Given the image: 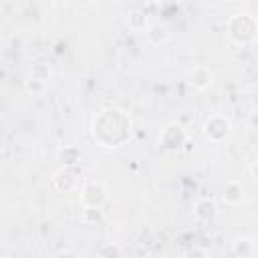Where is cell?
<instances>
[{
  "instance_id": "cell-1",
  "label": "cell",
  "mask_w": 258,
  "mask_h": 258,
  "mask_svg": "<svg viewBox=\"0 0 258 258\" xmlns=\"http://www.w3.org/2000/svg\"><path fill=\"white\" fill-rule=\"evenodd\" d=\"M232 20H234L236 24H240V28L228 24L230 36H232L234 40H238V42H250V40H254V38L258 36V22H256L250 14H238V16L232 18Z\"/></svg>"
},
{
  "instance_id": "cell-2",
  "label": "cell",
  "mask_w": 258,
  "mask_h": 258,
  "mask_svg": "<svg viewBox=\"0 0 258 258\" xmlns=\"http://www.w3.org/2000/svg\"><path fill=\"white\" fill-rule=\"evenodd\" d=\"M204 133L210 141H222L228 133H230V121L216 115V117H210L204 125Z\"/></svg>"
},
{
  "instance_id": "cell-3",
  "label": "cell",
  "mask_w": 258,
  "mask_h": 258,
  "mask_svg": "<svg viewBox=\"0 0 258 258\" xmlns=\"http://www.w3.org/2000/svg\"><path fill=\"white\" fill-rule=\"evenodd\" d=\"M159 141H161L163 147H167V149H177V147H181V143L185 141V131H183L179 125H167V127L161 131Z\"/></svg>"
},
{
  "instance_id": "cell-4",
  "label": "cell",
  "mask_w": 258,
  "mask_h": 258,
  "mask_svg": "<svg viewBox=\"0 0 258 258\" xmlns=\"http://www.w3.org/2000/svg\"><path fill=\"white\" fill-rule=\"evenodd\" d=\"M103 200H105V187H103L101 183H89V185L85 187V191H83V202H85L87 206L97 208V206H101Z\"/></svg>"
},
{
  "instance_id": "cell-5",
  "label": "cell",
  "mask_w": 258,
  "mask_h": 258,
  "mask_svg": "<svg viewBox=\"0 0 258 258\" xmlns=\"http://www.w3.org/2000/svg\"><path fill=\"white\" fill-rule=\"evenodd\" d=\"M191 85L196 87V89H200V91H204V89H208L210 85H212V71L208 69V67H196L194 71H191Z\"/></svg>"
},
{
  "instance_id": "cell-6",
  "label": "cell",
  "mask_w": 258,
  "mask_h": 258,
  "mask_svg": "<svg viewBox=\"0 0 258 258\" xmlns=\"http://www.w3.org/2000/svg\"><path fill=\"white\" fill-rule=\"evenodd\" d=\"M216 214V204L212 200H202L196 204V216L202 218V220H208Z\"/></svg>"
},
{
  "instance_id": "cell-7",
  "label": "cell",
  "mask_w": 258,
  "mask_h": 258,
  "mask_svg": "<svg viewBox=\"0 0 258 258\" xmlns=\"http://www.w3.org/2000/svg\"><path fill=\"white\" fill-rule=\"evenodd\" d=\"M79 149L77 147H64L58 151V161L64 163V165H75L79 161Z\"/></svg>"
},
{
  "instance_id": "cell-8",
  "label": "cell",
  "mask_w": 258,
  "mask_h": 258,
  "mask_svg": "<svg viewBox=\"0 0 258 258\" xmlns=\"http://www.w3.org/2000/svg\"><path fill=\"white\" fill-rule=\"evenodd\" d=\"M224 200L230 202V204H238V202H242V185L236 183V181H230L228 187H226Z\"/></svg>"
},
{
  "instance_id": "cell-9",
  "label": "cell",
  "mask_w": 258,
  "mask_h": 258,
  "mask_svg": "<svg viewBox=\"0 0 258 258\" xmlns=\"http://www.w3.org/2000/svg\"><path fill=\"white\" fill-rule=\"evenodd\" d=\"M129 26L131 28H143L145 26V14L141 10H133L129 14Z\"/></svg>"
},
{
  "instance_id": "cell-10",
  "label": "cell",
  "mask_w": 258,
  "mask_h": 258,
  "mask_svg": "<svg viewBox=\"0 0 258 258\" xmlns=\"http://www.w3.org/2000/svg\"><path fill=\"white\" fill-rule=\"evenodd\" d=\"M48 75H50V69H48V67H44L42 62H36V64L32 67V79L46 81V79H48Z\"/></svg>"
},
{
  "instance_id": "cell-11",
  "label": "cell",
  "mask_w": 258,
  "mask_h": 258,
  "mask_svg": "<svg viewBox=\"0 0 258 258\" xmlns=\"http://www.w3.org/2000/svg\"><path fill=\"white\" fill-rule=\"evenodd\" d=\"M42 87H44V81H38V79H30L26 83V91H32V93L42 91Z\"/></svg>"
},
{
  "instance_id": "cell-12",
  "label": "cell",
  "mask_w": 258,
  "mask_h": 258,
  "mask_svg": "<svg viewBox=\"0 0 258 258\" xmlns=\"http://www.w3.org/2000/svg\"><path fill=\"white\" fill-rule=\"evenodd\" d=\"M250 125H252L254 129H258V115H254V117L250 119Z\"/></svg>"
},
{
  "instance_id": "cell-13",
  "label": "cell",
  "mask_w": 258,
  "mask_h": 258,
  "mask_svg": "<svg viewBox=\"0 0 258 258\" xmlns=\"http://www.w3.org/2000/svg\"><path fill=\"white\" fill-rule=\"evenodd\" d=\"M252 173H254V177L258 179V163H256V165H252Z\"/></svg>"
}]
</instances>
